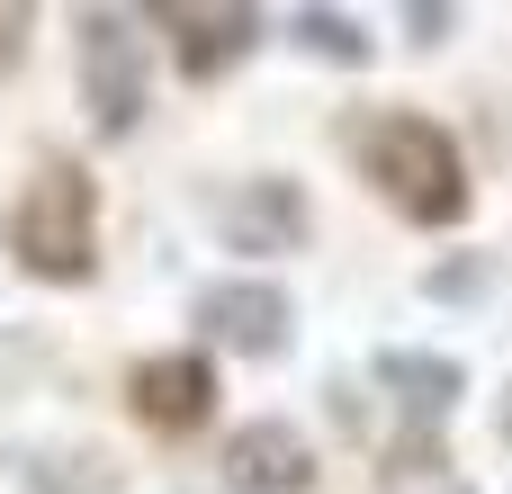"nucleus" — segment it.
<instances>
[{"label": "nucleus", "mask_w": 512, "mask_h": 494, "mask_svg": "<svg viewBox=\"0 0 512 494\" xmlns=\"http://www.w3.org/2000/svg\"><path fill=\"white\" fill-rule=\"evenodd\" d=\"M27 494H117V468L99 450H45L27 468Z\"/></svg>", "instance_id": "nucleus-11"}, {"label": "nucleus", "mask_w": 512, "mask_h": 494, "mask_svg": "<svg viewBox=\"0 0 512 494\" xmlns=\"http://www.w3.org/2000/svg\"><path fill=\"white\" fill-rule=\"evenodd\" d=\"M288 27H297V45H306V54H324V63H342V72H360V63L378 54V45H369V27H360L351 9H297Z\"/></svg>", "instance_id": "nucleus-10"}, {"label": "nucleus", "mask_w": 512, "mask_h": 494, "mask_svg": "<svg viewBox=\"0 0 512 494\" xmlns=\"http://www.w3.org/2000/svg\"><path fill=\"white\" fill-rule=\"evenodd\" d=\"M450 494H468V486H450Z\"/></svg>", "instance_id": "nucleus-15"}, {"label": "nucleus", "mask_w": 512, "mask_h": 494, "mask_svg": "<svg viewBox=\"0 0 512 494\" xmlns=\"http://www.w3.org/2000/svg\"><path fill=\"white\" fill-rule=\"evenodd\" d=\"M198 333L207 342H225V351H243V360H279L288 342H297V306H288V288H270V279H216V288H198Z\"/></svg>", "instance_id": "nucleus-4"}, {"label": "nucleus", "mask_w": 512, "mask_h": 494, "mask_svg": "<svg viewBox=\"0 0 512 494\" xmlns=\"http://www.w3.org/2000/svg\"><path fill=\"white\" fill-rule=\"evenodd\" d=\"M360 162H369V180L414 216V225H459L468 216V162H459V144L432 126V117H378L369 135H360Z\"/></svg>", "instance_id": "nucleus-1"}, {"label": "nucleus", "mask_w": 512, "mask_h": 494, "mask_svg": "<svg viewBox=\"0 0 512 494\" xmlns=\"http://www.w3.org/2000/svg\"><path fill=\"white\" fill-rule=\"evenodd\" d=\"M9 234H18V261H27L36 279L81 288V279L99 270V189H90V171H81V162H45V171L27 180Z\"/></svg>", "instance_id": "nucleus-2"}, {"label": "nucleus", "mask_w": 512, "mask_h": 494, "mask_svg": "<svg viewBox=\"0 0 512 494\" xmlns=\"http://www.w3.org/2000/svg\"><path fill=\"white\" fill-rule=\"evenodd\" d=\"M378 387H387L414 423H441V414L468 396V369L441 360V351H405V342H396V351H378Z\"/></svg>", "instance_id": "nucleus-9"}, {"label": "nucleus", "mask_w": 512, "mask_h": 494, "mask_svg": "<svg viewBox=\"0 0 512 494\" xmlns=\"http://www.w3.org/2000/svg\"><path fill=\"white\" fill-rule=\"evenodd\" d=\"M27 27H36V9H27V0H0V72L27 54Z\"/></svg>", "instance_id": "nucleus-13"}, {"label": "nucleus", "mask_w": 512, "mask_h": 494, "mask_svg": "<svg viewBox=\"0 0 512 494\" xmlns=\"http://www.w3.org/2000/svg\"><path fill=\"white\" fill-rule=\"evenodd\" d=\"M225 243L234 252H297L306 243V189L288 171H261L234 207H225Z\"/></svg>", "instance_id": "nucleus-8"}, {"label": "nucleus", "mask_w": 512, "mask_h": 494, "mask_svg": "<svg viewBox=\"0 0 512 494\" xmlns=\"http://www.w3.org/2000/svg\"><path fill=\"white\" fill-rule=\"evenodd\" d=\"M225 486L234 494H306L315 486V450L297 423H243L225 441Z\"/></svg>", "instance_id": "nucleus-6"}, {"label": "nucleus", "mask_w": 512, "mask_h": 494, "mask_svg": "<svg viewBox=\"0 0 512 494\" xmlns=\"http://www.w3.org/2000/svg\"><path fill=\"white\" fill-rule=\"evenodd\" d=\"M405 27H414V45H450L459 9H441V0H405Z\"/></svg>", "instance_id": "nucleus-12"}, {"label": "nucleus", "mask_w": 512, "mask_h": 494, "mask_svg": "<svg viewBox=\"0 0 512 494\" xmlns=\"http://www.w3.org/2000/svg\"><path fill=\"white\" fill-rule=\"evenodd\" d=\"M81 99L99 135H135L144 126V36L126 9H90L81 18Z\"/></svg>", "instance_id": "nucleus-3"}, {"label": "nucleus", "mask_w": 512, "mask_h": 494, "mask_svg": "<svg viewBox=\"0 0 512 494\" xmlns=\"http://www.w3.org/2000/svg\"><path fill=\"white\" fill-rule=\"evenodd\" d=\"M171 36H180V72H189V81H216V72H234V63L261 45V9H243V0L171 9Z\"/></svg>", "instance_id": "nucleus-7"}, {"label": "nucleus", "mask_w": 512, "mask_h": 494, "mask_svg": "<svg viewBox=\"0 0 512 494\" xmlns=\"http://www.w3.org/2000/svg\"><path fill=\"white\" fill-rule=\"evenodd\" d=\"M495 432H504V441H512V387H504V405H495Z\"/></svg>", "instance_id": "nucleus-14"}, {"label": "nucleus", "mask_w": 512, "mask_h": 494, "mask_svg": "<svg viewBox=\"0 0 512 494\" xmlns=\"http://www.w3.org/2000/svg\"><path fill=\"white\" fill-rule=\"evenodd\" d=\"M126 396L153 432H198L216 414V369H207V351H153V360H135Z\"/></svg>", "instance_id": "nucleus-5"}]
</instances>
